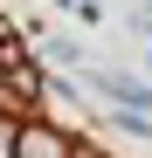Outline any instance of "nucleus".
Segmentation results:
<instances>
[{"label":"nucleus","instance_id":"obj_1","mask_svg":"<svg viewBox=\"0 0 152 158\" xmlns=\"http://www.w3.org/2000/svg\"><path fill=\"white\" fill-rule=\"evenodd\" d=\"M21 158H62V144H56V138H42V131H35V138L21 144Z\"/></svg>","mask_w":152,"mask_h":158},{"label":"nucleus","instance_id":"obj_2","mask_svg":"<svg viewBox=\"0 0 152 158\" xmlns=\"http://www.w3.org/2000/svg\"><path fill=\"white\" fill-rule=\"evenodd\" d=\"M7 144H14V138H7V124H0V158H7Z\"/></svg>","mask_w":152,"mask_h":158}]
</instances>
